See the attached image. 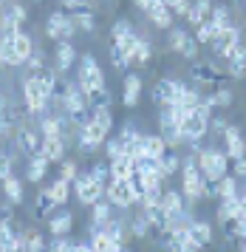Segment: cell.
<instances>
[{
	"label": "cell",
	"mask_w": 246,
	"mask_h": 252,
	"mask_svg": "<svg viewBox=\"0 0 246 252\" xmlns=\"http://www.w3.org/2000/svg\"><path fill=\"white\" fill-rule=\"evenodd\" d=\"M204 190H207V179L195 164V153H190L181 159V195H184L187 210L198 207V201L204 198Z\"/></svg>",
	"instance_id": "obj_1"
},
{
	"label": "cell",
	"mask_w": 246,
	"mask_h": 252,
	"mask_svg": "<svg viewBox=\"0 0 246 252\" xmlns=\"http://www.w3.org/2000/svg\"><path fill=\"white\" fill-rule=\"evenodd\" d=\"M192 153H195V164H198V170L204 173L207 182H218L221 176L229 173V156H226L224 150L198 148V150H192Z\"/></svg>",
	"instance_id": "obj_2"
},
{
	"label": "cell",
	"mask_w": 246,
	"mask_h": 252,
	"mask_svg": "<svg viewBox=\"0 0 246 252\" xmlns=\"http://www.w3.org/2000/svg\"><path fill=\"white\" fill-rule=\"evenodd\" d=\"M20 94H23V108H26V114L37 122V119L48 111V94L43 91L40 77H37V74H29L20 85Z\"/></svg>",
	"instance_id": "obj_3"
},
{
	"label": "cell",
	"mask_w": 246,
	"mask_h": 252,
	"mask_svg": "<svg viewBox=\"0 0 246 252\" xmlns=\"http://www.w3.org/2000/svg\"><path fill=\"white\" fill-rule=\"evenodd\" d=\"M74 68H77V77H74V80H77V85L82 88V94H91L93 88H102V85H105L102 65L93 54H82Z\"/></svg>",
	"instance_id": "obj_4"
},
{
	"label": "cell",
	"mask_w": 246,
	"mask_h": 252,
	"mask_svg": "<svg viewBox=\"0 0 246 252\" xmlns=\"http://www.w3.org/2000/svg\"><path fill=\"white\" fill-rule=\"evenodd\" d=\"M77 34V26L71 20L68 12H51L45 20V37L54 40V43H71Z\"/></svg>",
	"instance_id": "obj_5"
},
{
	"label": "cell",
	"mask_w": 246,
	"mask_h": 252,
	"mask_svg": "<svg viewBox=\"0 0 246 252\" xmlns=\"http://www.w3.org/2000/svg\"><path fill=\"white\" fill-rule=\"evenodd\" d=\"M71 190L77 193L79 204L91 207L93 201H99L102 195H105V184H99L93 176H91V170H88V173H77V179L71 182Z\"/></svg>",
	"instance_id": "obj_6"
},
{
	"label": "cell",
	"mask_w": 246,
	"mask_h": 252,
	"mask_svg": "<svg viewBox=\"0 0 246 252\" xmlns=\"http://www.w3.org/2000/svg\"><path fill=\"white\" fill-rule=\"evenodd\" d=\"M105 198L111 201L116 210H130V207L139 201V195L133 193V187L127 179H111L105 184Z\"/></svg>",
	"instance_id": "obj_7"
},
{
	"label": "cell",
	"mask_w": 246,
	"mask_h": 252,
	"mask_svg": "<svg viewBox=\"0 0 246 252\" xmlns=\"http://www.w3.org/2000/svg\"><path fill=\"white\" fill-rule=\"evenodd\" d=\"M40 145H43V133H40V127H34V122L20 125L17 136H14V148L20 150L23 156H31V153L40 150Z\"/></svg>",
	"instance_id": "obj_8"
},
{
	"label": "cell",
	"mask_w": 246,
	"mask_h": 252,
	"mask_svg": "<svg viewBox=\"0 0 246 252\" xmlns=\"http://www.w3.org/2000/svg\"><path fill=\"white\" fill-rule=\"evenodd\" d=\"M68 14H71L74 26H77V32H88V34H93V32H96V12L91 9L88 0H79V3H74V6L68 9Z\"/></svg>",
	"instance_id": "obj_9"
},
{
	"label": "cell",
	"mask_w": 246,
	"mask_h": 252,
	"mask_svg": "<svg viewBox=\"0 0 246 252\" xmlns=\"http://www.w3.org/2000/svg\"><path fill=\"white\" fill-rule=\"evenodd\" d=\"M184 82L181 80H173V77H161V80H156V85H153V91H150V99H153V105H158V108H167L170 102H173V96H176V91H179Z\"/></svg>",
	"instance_id": "obj_10"
},
{
	"label": "cell",
	"mask_w": 246,
	"mask_h": 252,
	"mask_svg": "<svg viewBox=\"0 0 246 252\" xmlns=\"http://www.w3.org/2000/svg\"><path fill=\"white\" fill-rule=\"evenodd\" d=\"M235 43H241V29L229 23L226 29H221V32L215 34V40H213V46H210V48H213L215 57L226 60V54L232 51V46H235Z\"/></svg>",
	"instance_id": "obj_11"
},
{
	"label": "cell",
	"mask_w": 246,
	"mask_h": 252,
	"mask_svg": "<svg viewBox=\"0 0 246 252\" xmlns=\"http://www.w3.org/2000/svg\"><path fill=\"white\" fill-rule=\"evenodd\" d=\"M221 139H224V153L229 156V161L232 159H241L246 153V139H244V130L238 125H226V130L221 133Z\"/></svg>",
	"instance_id": "obj_12"
},
{
	"label": "cell",
	"mask_w": 246,
	"mask_h": 252,
	"mask_svg": "<svg viewBox=\"0 0 246 252\" xmlns=\"http://www.w3.org/2000/svg\"><path fill=\"white\" fill-rule=\"evenodd\" d=\"M226 77H232V80H244L246 77V46L244 43H235L232 51L226 54Z\"/></svg>",
	"instance_id": "obj_13"
},
{
	"label": "cell",
	"mask_w": 246,
	"mask_h": 252,
	"mask_svg": "<svg viewBox=\"0 0 246 252\" xmlns=\"http://www.w3.org/2000/svg\"><path fill=\"white\" fill-rule=\"evenodd\" d=\"M145 91V82L139 74H124V85H122V105L124 108H136Z\"/></svg>",
	"instance_id": "obj_14"
},
{
	"label": "cell",
	"mask_w": 246,
	"mask_h": 252,
	"mask_svg": "<svg viewBox=\"0 0 246 252\" xmlns=\"http://www.w3.org/2000/svg\"><path fill=\"white\" fill-rule=\"evenodd\" d=\"M45 247H48V244H45V235L37 227H26V229L17 227V250L40 252V250H45Z\"/></svg>",
	"instance_id": "obj_15"
},
{
	"label": "cell",
	"mask_w": 246,
	"mask_h": 252,
	"mask_svg": "<svg viewBox=\"0 0 246 252\" xmlns=\"http://www.w3.org/2000/svg\"><path fill=\"white\" fill-rule=\"evenodd\" d=\"M40 153H43L51 164H60V161L65 159V153H68V142L62 136H43Z\"/></svg>",
	"instance_id": "obj_16"
},
{
	"label": "cell",
	"mask_w": 246,
	"mask_h": 252,
	"mask_svg": "<svg viewBox=\"0 0 246 252\" xmlns=\"http://www.w3.org/2000/svg\"><path fill=\"white\" fill-rule=\"evenodd\" d=\"M48 167H51V161L45 159L40 150H37V153H31V156H29V164H26V182H34V184L45 182Z\"/></svg>",
	"instance_id": "obj_17"
},
{
	"label": "cell",
	"mask_w": 246,
	"mask_h": 252,
	"mask_svg": "<svg viewBox=\"0 0 246 252\" xmlns=\"http://www.w3.org/2000/svg\"><path fill=\"white\" fill-rule=\"evenodd\" d=\"M77 48L71 46V43H57V54H54V71H60V74H68V71L77 65Z\"/></svg>",
	"instance_id": "obj_18"
},
{
	"label": "cell",
	"mask_w": 246,
	"mask_h": 252,
	"mask_svg": "<svg viewBox=\"0 0 246 252\" xmlns=\"http://www.w3.org/2000/svg\"><path fill=\"white\" fill-rule=\"evenodd\" d=\"M111 218H113V204L105 198V195H102L99 201H93V204H91V221H88V227H93V229L105 227Z\"/></svg>",
	"instance_id": "obj_19"
},
{
	"label": "cell",
	"mask_w": 246,
	"mask_h": 252,
	"mask_svg": "<svg viewBox=\"0 0 246 252\" xmlns=\"http://www.w3.org/2000/svg\"><path fill=\"white\" fill-rule=\"evenodd\" d=\"M158 204H161V210L167 213V218L179 216V213H184V210H187L181 190H161V198H158Z\"/></svg>",
	"instance_id": "obj_20"
},
{
	"label": "cell",
	"mask_w": 246,
	"mask_h": 252,
	"mask_svg": "<svg viewBox=\"0 0 246 252\" xmlns=\"http://www.w3.org/2000/svg\"><path fill=\"white\" fill-rule=\"evenodd\" d=\"M213 0H190V12H187V17H184V23H190L192 29L198 23H204V20H210V14H213Z\"/></svg>",
	"instance_id": "obj_21"
},
{
	"label": "cell",
	"mask_w": 246,
	"mask_h": 252,
	"mask_svg": "<svg viewBox=\"0 0 246 252\" xmlns=\"http://www.w3.org/2000/svg\"><path fill=\"white\" fill-rule=\"evenodd\" d=\"M0 190L6 195V201H11L14 207L23 204V179H17L14 173H9V176L0 179Z\"/></svg>",
	"instance_id": "obj_22"
},
{
	"label": "cell",
	"mask_w": 246,
	"mask_h": 252,
	"mask_svg": "<svg viewBox=\"0 0 246 252\" xmlns=\"http://www.w3.org/2000/svg\"><path fill=\"white\" fill-rule=\"evenodd\" d=\"M173 20H176V17H173V9H167L164 3L147 12V23L153 26V29H158V32H167V29H173Z\"/></svg>",
	"instance_id": "obj_23"
},
{
	"label": "cell",
	"mask_w": 246,
	"mask_h": 252,
	"mask_svg": "<svg viewBox=\"0 0 246 252\" xmlns=\"http://www.w3.org/2000/svg\"><path fill=\"white\" fill-rule=\"evenodd\" d=\"M45 224H48V232L51 235H71V229H74V216L71 213H51V216L45 218Z\"/></svg>",
	"instance_id": "obj_24"
},
{
	"label": "cell",
	"mask_w": 246,
	"mask_h": 252,
	"mask_svg": "<svg viewBox=\"0 0 246 252\" xmlns=\"http://www.w3.org/2000/svg\"><path fill=\"white\" fill-rule=\"evenodd\" d=\"M0 250L17 252V227L11 218H0Z\"/></svg>",
	"instance_id": "obj_25"
},
{
	"label": "cell",
	"mask_w": 246,
	"mask_h": 252,
	"mask_svg": "<svg viewBox=\"0 0 246 252\" xmlns=\"http://www.w3.org/2000/svg\"><path fill=\"white\" fill-rule=\"evenodd\" d=\"M45 190H48V195L54 198V204H57V207L68 204V198H71V193H74V190H71V182H68V179H62V176H57V179L48 184Z\"/></svg>",
	"instance_id": "obj_26"
},
{
	"label": "cell",
	"mask_w": 246,
	"mask_h": 252,
	"mask_svg": "<svg viewBox=\"0 0 246 252\" xmlns=\"http://www.w3.org/2000/svg\"><path fill=\"white\" fill-rule=\"evenodd\" d=\"M54 210H57V204H54V198L48 195V190H40V193H37V198H34L31 216L37 218V221H45V218L51 216Z\"/></svg>",
	"instance_id": "obj_27"
},
{
	"label": "cell",
	"mask_w": 246,
	"mask_h": 252,
	"mask_svg": "<svg viewBox=\"0 0 246 252\" xmlns=\"http://www.w3.org/2000/svg\"><path fill=\"white\" fill-rule=\"evenodd\" d=\"M108 167H111V179H127L136 164H133V159H130L127 153H119V156L108 159Z\"/></svg>",
	"instance_id": "obj_28"
},
{
	"label": "cell",
	"mask_w": 246,
	"mask_h": 252,
	"mask_svg": "<svg viewBox=\"0 0 246 252\" xmlns=\"http://www.w3.org/2000/svg\"><path fill=\"white\" fill-rule=\"evenodd\" d=\"M190 235L201 247H210L213 244V224L207 221V218H192V224H190Z\"/></svg>",
	"instance_id": "obj_29"
},
{
	"label": "cell",
	"mask_w": 246,
	"mask_h": 252,
	"mask_svg": "<svg viewBox=\"0 0 246 252\" xmlns=\"http://www.w3.org/2000/svg\"><path fill=\"white\" fill-rule=\"evenodd\" d=\"M238 216V195H226V198H218V210H215V218L218 224L224 227L226 221H232Z\"/></svg>",
	"instance_id": "obj_30"
},
{
	"label": "cell",
	"mask_w": 246,
	"mask_h": 252,
	"mask_svg": "<svg viewBox=\"0 0 246 252\" xmlns=\"http://www.w3.org/2000/svg\"><path fill=\"white\" fill-rule=\"evenodd\" d=\"M158 167H161V176H164V179L176 176V173L181 170V156H179V150H173V148L164 150V156L158 159Z\"/></svg>",
	"instance_id": "obj_31"
},
{
	"label": "cell",
	"mask_w": 246,
	"mask_h": 252,
	"mask_svg": "<svg viewBox=\"0 0 246 252\" xmlns=\"http://www.w3.org/2000/svg\"><path fill=\"white\" fill-rule=\"evenodd\" d=\"M34 48H37V46H34V37L29 34L26 29L14 34V51H17V57H20V63H26V60L31 57V54H34Z\"/></svg>",
	"instance_id": "obj_32"
},
{
	"label": "cell",
	"mask_w": 246,
	"mask_h": 252,
	"mask_svg": "<svg viewBox=\"0 0 246 252\" xmlns=\"http://www.w3.org/2000/svg\"><path fill=\"white\" fill-rule=\"evenodd\" d=\"M167 150V142L161 139V133H145V156L147 159H161Z\"/></svg>",
	"instance_id": "obj_33"
},
{
	"label": "cell",
	"mask_w": 246,
	"mask_h": 252,
	"mask_svg": "<svg viewBox=\"0 0 246 252\" xmlns=\"http://www.w3.org/2000/svg\"><path fill=\"white\" fill-rule=\"evenodd\" d=\"M127 232H130V238H150L156 229L150 227V221L145 218V213H139L136 218L127 221Z\"/></svg>",
	"instance_id": "obj_34"
},
{
	"label": "cell",
	"mask_w": 246,
	"mask_h": 252,
	"mask_svg": "<svg viewBox=\"0 0 246 252\" xmlns=\"http://www.w3.org/2000/svg\"><path fill=\"white\" fill-rule=\"evenodd\" d=\"M150 57H153V43H150V37L139 34V40H136V51H133V60H130V65H147L150 63Z\"/></svg>",
	"instance_id": "obj_35"
},
{
	"label": "cell",
	"mask_w": 246,
	"mask_h": 252,
	"mask_svg": "<svg viewBox=\"0 0 246 252\" xmlns=\"http://www.w3.org/2000/svg\"><path fill=\"white\" fill-rule=\"evenodd\" d=\"M0 57H3V65L9 68H20L23 63L14 51V37H0Z\"/></svg>",
	"instance_id": "obj_36"
},
{
	"label": "cell",
	"mask_w": 246,
	"mask_h": 252,
	"mask_svg": "<svg viewBox=\"0 0 246 252\" xmlns=\"http://www.w3.org/2000/svg\"><path fill=\"white\" fill-rule=\"evenodd\" d=\"M238 187H241V179L235 173H226L215 182V193H218V198H226V195H238Z\"/></svg>",
	"instance_id": "obj_37"
},
{
	"label": "cell",
	"mask_w": 246,
	"mask_h": 252,
	"mask_svg": "<svg viewBox=\"0 0 246 252\" xmlns=\"http://www.w3.org/2000/svg\"><path fill=\"white\" fill-rule=\"evenodd\" d=\"M88 241H91V250H93V252H113V241H111V235H108L102 227L91 229Z\"/></svg>",
	"instance_id": "obj_38"
},
{
	"label": "cell",
	"mask_w": 246,
	"mask_h": 252,
	"mask_svg": "<svg viewBox=\"0 0 246 252\" xmlns=\"http://www.w3.org/2000/svg\"><path fill=\"white\" fill-rule=\"evenodd\" d=\"M192 32H195V40H198V46H213V40H215V34H218V29H215L213 23H210V20H204V23H198L195 26V29H192Z\"/></svg>",
	"instance_id": "obj_39"
},
{
	"label": "cell",
	"mask_w": 246,
	"mask_h": 252,
	"mask_svg": "<svg viewBox=\"0 0 246 252\" xmlns=\"http://www.w3.org/2000/svg\"><path fill=\"white\" fill-rule=\"evenodd\" d=\"M85 99H88L91 108H111V91H108V85L93 88L91 94H85Z\"/></svg>",
	"instance_id": "obj_40"
},
{
	"label": "cell",
	"mask_w": 246,
	"mask_h": 252,
	"mask_svg": "<svg viewBox=\"0 0 246 252\" xmlns=\"http://www.w3.org/2000/svg\"><path fill=\"white\" fill-rule=\"evenodd\" d=\"M17 32H23V26L17 20H11V14L3 6V12H0V37H14Z\"/></svg>",
	"instance_id": "obj_41"
},
{
	"label": "cell",
	"mask_w": 246,
	"mask_h": 252,
	"mask_svg": "<svg viewBox=\"0 0 246 252\" xmlns=\"http://www.w3.org/2000/svg\"><path fill=\"white\" fill-rule=\"evenodd\" d=\"M210 23L221 32V29H226V26L232 23V14H229V9L226 6H213V14H210Z\"/></svg>",
	"instance_id": "obj_42"
},
{
	"label": "cell",
	"mask_w": 246,
	"mask_h": 252,
	"mask_svg": "<svg viewBox=\"0 0 246 252\" xmlns=\"http://www.w3.org/2000/svg\"><path fill=\"white\" fill-rule=\"evenodd\" d=\"M170 37H167V46L170 51H176V54H181V48H184V43H187V37H190V32H184V29H167Z\"/></svg>",
	"instance_id": "obj_43"
},
{
	"label": "cell",
	"mask_w": 246,
	"mask_h": 252,
	"mask_svg": "<svg viewBox=\"0 0 246 252\" xmlns=\"http://www.w3.org/2000/svg\"><path fill=\"white\" fill-rule=\"evenodd\" d=\"M133 32V23L127 20V17H119L116 23H111V43H116V40H122L124 34H130Z\"/></svg>",
	"instance_id": "obj_44"
},
{
	"label": "cell",
	"mask_w": 246,
	"mask_h": 252,
	"mask_svg": "<svg viewBox=\"0 0 246 252\" xmlns=\"http://www.w3.org/2000/svg\"><path fill=\"white\" fill-rule=\"evenodd\" d=\"M111 63H113V68H116V71L130 68V57H127V54H124L116 43H111Z\"/></svg>",
	"instance_id": "obj_45"
},
{
	"label": "cell",
	"mask_w": 246,
	"mask_h": 252,
	"mask_svg": "<svg viewBox=\"0 0 246 252\" xmlns=\"http://www.w3.org/2000/svg\"><path fill=\"white\" fill-rule=\"evenodd\" d=\"M23 65H26V68L31 71V74H40V71L45 68V54H43V48H40V46L34 48V54H31L29 60H26Z\"/></svg>",
	"instance_id": "obj_46"
},
{
	"label": "cell",
	"mask_w": 246,
	"mask_h": 252,
	"mask_svg": "<svg viewBox=\"0 0 246 252\" xmlns=\"http://www.w3.org/2000/svg\"><path fill=\"white\" fill-rule=\"evenodd\" d=\"M6 12L11 14V20H17L20 26L29 20V9H26L23 3H14V0H9V3H6Z\"/></svg>",
	"instance_id": "obj_47"
},
{
	"label": "cell",
	"mask_w": 246,
	"mask_h": 252,
	"mask_svg": "<svg viewBox=\"0 0 246 252\" xmlns=\"http://www.w3.org/2000/svg\"><path fill=\"white\" fill-rule=\"evenodd\" d=\"M48 250H54V252L74 250V238H71V235H51V241H48Z\"/></svg>",
	"instance_id": "obj_48"
},
{
	"label": "cell",
	"mask_w": 246,
	"mask_h": 252,
	"mask_svg": "<svg viewBox=\"0 0 246 252\" xmlns=\"http://www.w3.org/2000/svg\"><path fill=\"white\" fill-rule=\"evenodd\" d=\"M198 54H201V46H198V40H195V37H187V43H184V48H181V57L184 60H198Z\"/></svg>",
	"instance_id": "obj_49"
},
{
	"label": "cell",
	"mask_w": 246,
	"mask_h": 252,
	"mask_svg": "<svg viewBox=\"0 0 246 252\" xmlns=\"http://www.w3.org/2000/svg\"><path fill=\"white\" fill-rule=\"evenodd\" d=\"M91 176H93L99 184H108V182H111V167H108V161L93 164V167H91Z\"/></svg>",
	"instance_id": "obj_50"
},
{
	"label": "cell",
	"mask_w": 246,
	"mask_h": 252,
	"mask_svg": "<svg viewBox=\"0 0 246 252\" xmlns=\"http://www.w3.org/2000/svg\"><path fill=\"white\" fill-rule=\"evenodd\" d=\"M77 173H79V167H77V161H74V159H62V161H60V176H62V179L74 182V179H77Z\"/></svg>",
	"instance_id": "obj_51"
},
{
	"label": "cell",
	"mask_w": 246,
	"mask_h": 252,
	"mask_svg": "<svg viewBox=\"0 0 246 252\" xmlns=\"http://www.w3.org/2000/svg\"><path fill=\"white\" fill-rule=\"evenodd\" d=\"M226 125H229V122H226L224 114H213L210 116V133H215L218 139H221V133L226 130Z\"/></svg>",
	"instance_id": "obj_52"
},
{
	"label": "cell",
	"mask_w": 246,
	"mask_h": 252,
	"mask_svg": "<svg viewBox=\"0 0 246 252\" xmlns=\"http://www.w3.org/2000/svg\"><path fill=\"white\" fill-rule=\"evenodd\" d=\"M105 150H108V159H113V156H119V153H124V150H122V139H119V136H108V139H105Z\"/></svg>",
	"instance_id": "obj_53"
},
{
	"label": "cell",
	"mask_w": 246,
	"mask_h": 252,
	"mask_svg": "<svg viewBox=\"0 0 246 252\" xmlns=\"http://www.w3.org/2000/svg\"><path fill=\"white\" fill-rule=\"evenodd\" d=\"M229 164H232V170H235L238 179H246V153L241 156V159H232Z\"/></svg>",
	"instance_id": "obj_54"
},
{
	"label": "cell",
	"mask_w": 246,
	"mask_h": 252,
	"mask_svg": "<svg viewBox=\"0 0 246 252\" xmlns=\"http://www.w3.org/2000/svg\"><path fill=\"white\" fill-rule=\"evenodd\" d=\"M187 12H190V0H181L179 6L173 9V17H181V20H184V17H187Z\"/></svg>",
	"instance_id": "obj_55"
},
{
	"label": "cell",
	"mask_w": 246,
	"mask_h": 252,
	"mask_svg": "<svg viewBox=\"0 0 246 252\" xmlns=\"http://www.w3.org/2000/svg\"><path fill=\"white\" fill-rule=\"evenodd\" d=\"M136 130H139V127H136V122H124V125L119 127V139H127V136H133Z\"/></svg>",
	"instance_id": "obj_56"
},
{
	"label": "cell",
	"mask_w": 246,
	"mask_h": 252,
	"mask_svg": "<svg viewBox=\"0 0 246 252\" xmlns=\"http://www.w3.org/2000/svg\"><path fill=\"white\" fill-rule=\"evenodd\" d=\"M74 252H91V241H88V238L74 241Z\"/></svg>",
	"instance_id": "obj_57"
},
{
	"label": "cell",
	"mask_w": 246,
	"mask_h": 252,
	"mask_svg": "<svg viewBox=\"0 0 246 252\" xmlns=\"http://www.w3.org/2000/svg\"><path fill=\"white\" fill-rule=\"evenodd\" d=\"M9 96H6V94H3V91H0V114H3V111H6V108H9Z\"/></svg>",
	"instance_id": "obj_58"
},
{
	"label": "cell",
	"mask_w": 246,
	"mask_h": 252,
	"mask_svg": "<svg viewBox=\"0 0 246 252\" xmlns=\"http://www.w3.org/2000/svg\"><path fill=\"white\" fill-rule=\"evenodd\" d=\"M161 3H164V6H167V9H176V6H179L181 0H161Z\"/></svg>",
	"instance_id": "obj_59"
},
{
	"label": "cell",
	"mask_w": 246,
	"mask_h": 252,
	"mask_svg": "<svg viewBox=\"0 0 246 252\" xmlns=\"http://www.w3.org/2000/svg\"><path fill=\"white\" fill-rule=\"evenodd\" d=\"M60 3H62V6H65V9H71V6H74V3H79V0H60Z\"/></svg>",
	"instance_id": "obj_60"
},
{
	"label": "cell",
	"mask_w": 246,
	"mask_h": 252,
	"mask_svg": "<svg viewBox=\"0 0 246 252\" xmlns=\"http://www.w3.org/2000/svg\"><path fill=\"white\" fill-rule=\"evenodd\" d=\"M238 193H241V195H246V187H238Z\"/></svg>",
	"instance_id": "obj_61"
},
{
	"label": "cell",
	"mask_w": 246,
	"mask_h": 252,
	"mask_svg": "<svg viewBox=\"0 0 246 252\" xmlns=\"http://www.w3.org/2000/svg\"><path fill=\"white\" fill-rule=\"evenodd\" d=\"M31 3H43V0H31Z\"/></svg>",
	"instance_id": "obj_62"
}]
</instances>
